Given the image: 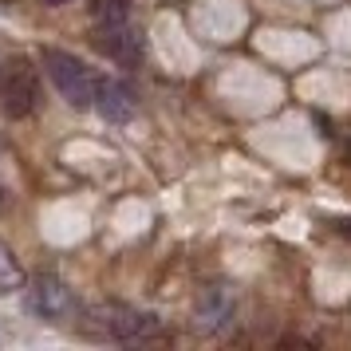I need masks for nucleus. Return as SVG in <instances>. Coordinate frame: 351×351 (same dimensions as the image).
I'll list each match as a JSON object with an SVG mask.
<instances>
[{
	"label": "nucleus",
	"mask_w": 351,
	"mask_h": 351,
	"mask_svg": "<svg viewBox=\"0 0 351 351\" xmlns=\"http://www.w3.org/2000/svg\"><path fill=\"white\" fill-rule=\"evenodd\" d=\"M91 20L95 24H123V20H130V0H91Z\"/></svg>",
	"instance_id": "nucleus-8"
},
{
	"label": "nucleus",
	"mask_w": 351,
	"mask_h": 351,
	"mask_svg": "<svg viewBox=\"0 0 351 351\" xmlns=\"http://www.w3.org/2000/svg\"><path fill=\"white\" fill-rule=\"evenodd\" d=\"M0 107L8 119H28L40 107V80H36V67L24 56L8 60L0 71Z\"/></svg>",
	"instance_id": "nucleus-2"
},
{
	"label": "nucleus",
	"mask_w": 351,
	"mask_h": 351,
	"mask_svg": "<svg viewBox=\"0 0 351 351\" xmlns=\"http://www.w3.org/2000/svg\"><path fill=\"white\" fill-rule=\"evenodd\" d=\"M28 304H32L36 316L44 319H64L71 312V288L51 276V272H36L32 276V292H28Z\"/></svg>",
	"instance_id": "nucleus-5"
},
{
	"label": "nucleus",
	"mask_w": 351,
	"mask_h": 351,
	"mask_svg": "<svg viewBox=\"0 0 351 351\" xmlns=\"http://www.w3.org/2000/svg\"><path fill=\"white\" fill-rule=\"evenodd\" d=\"M95 48L103 56H111L119 67H134V64H143L146 44H143V32L130 28V20H123V24H99Z\"/></svg>",
	"instance_id": "nucleus-4"
},
{
	"label": "nucleus",
	"mask_w": 351,
	"mask_h": 351,
	"mask_svg": "<svg viewBox=\"0 0 351 351\" xmlns=\"http://www.w3.org/2000/svg\"><path fill=\"white\" fill-rule=\"evenodd\" d=\"M44 4H64V0H44Z\"/></svg>",
	"instance_id": "nucleus-10"
},
{
	"label": "nucleus",
	"mask_w": 351,
	"mask_h": 351,
	"mask_svg": "<svg viewBox=\"0 0 351 351\" xmlns=\"http://www.w3.org/2000/svg\"><path fill=\"white\" fill-rule=\"evenodd\" d=\"M24 285V269L16 265V256L8 253V245H0V292H12Z\"/></svg>",
	"instance_id": "nucleus-9"
},
{
	"label": "nucleus",
	"mask_w": 351,
	"mask_h": 351,
	"mask_svg": "<svg viewBox=\"0 0 351 351\" xmlns=\"http://www.w3.org/2000/svg\"><path fill=\"white\" fill-rule=\"evenodd\" d=\"M40 60H44L51 83L60 87V95L71 107H95V75H91V67L83 64L80 56L60 51V48H44Z\"/></svg>",
	"instance_id": "nucleus-1"
},
{
	"label": "nucleus",
	"mask_w": 351,
	"mask_h": 351,
	"mask_svg": "<svg viewBox=\"0 0 351 351\" xmlns=\"http://www.w3.org/2000/svg\"><path fill=\"white\" fill-rule=\"evenodd\" d=\"M348 158H351V150H348Z\"/></svg>",
	"instance_id": "nucleus-11"
},
{
	"label": "nucleus",
	"mask_w": 351,
	"mask_h": 351,
	"mask_svg": "<svg viewBox=\"0 0 351 351\" xmlns=\"http://www.w3.org/2000/svg\"><path fill=\"white\" fill-rule=\"evenodd\" d=\"M99 324H103L114 339H127V343H138V339H150V335L162 332L158 316L138 312V308H127V304H103V308H99Z\"/></svg>",
	"instance_id": "nucleus-3"
},
{
	"label": "nucleus",
	"mask_w": 351,
	"mask_h": 351,
	"mask_svg": "<svg viewBox=\"0 0 351 351\" xmlns=\"http://www.w3.org/2000/svg\"><path fill=\"white\" fill-rule=\"evenodd\" d=\"M229 319H233V296H229V288H221V285L206 288V292L197 296V328L217 332Z\"/></svg>",
	"instance_id": "nucleus-7"
},
{
	"label": "nucleus",
	"mask_w": 351,
	"mask_h": 351,
	"mask_svg": "<svg viewBox=\"0 0 351 351\" xmlns=\"http://www.w3.org/2000/svg\"><path fill=\"white\" fill-rule=\"evenodd\" d=\"M95 107L111 123H130L138 111V99L123 80H95Z\"/></svg>",
	"instance_id": "nucleus-6"
}]
</instances>
